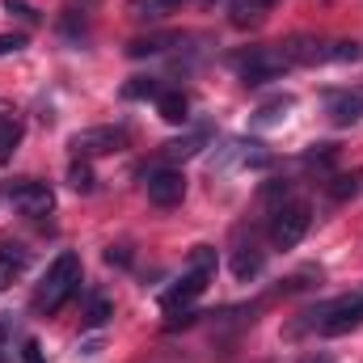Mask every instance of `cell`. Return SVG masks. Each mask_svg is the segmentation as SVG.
Here are the masks:
<instances>
[{"label":"cell","instance_id":"cell-1","mask_svg":"<svg viewBox=\"0 0 363 363\" xmlns=\"http://www.w3.org/2000/svg\"><path fill=\"white\" fill-rule=\"evenodd\" d=\"M216 267H220V262H216V250H211V245H194V250H190V262H186V271H182V279L161 296V308H165L169 317H178L182 308H190V304L207 291V283L216 279Z\"/></svg>","mask_w":363,"mask_h":363},{"label":"cell","instance_id":"cell-2","mask_svg":"<svg viewBox=\"0 0 363 363\" xmlns=\"http://www.w3.org/2000/svg\"><path fill=\"white\" fill-rule=\"evenodd\" d=\"M77 287H81V258L72 254V250H64L51 267H47V274H43V283H38V291H34V308L38 313H60L72 296H77Z\"/></svg>","mask_w":363,"mask_h":363},{"label":"cell","instance_id":"cell-3","mask_svg":"<svg viewBox=\"0 0 363 363\" xmlns=\"http://www.w3.org/2000/svg\"><path fill=\"white\" fill-rule=\"evenodd\" d=\"M313 224V203L308 199H283L271 211V245L274 250H296Z\"/></svg>","mask_w":363,"mask_h":363},{"label":"cell","instance_id":"cell-4","mask_svg":"<svg viewBox=\"0 0 363 363\" xmlns=\"http://www.w3.org/2000/svg\"><path fill=\"white\" fill-rule=\"evenodd\" d=\"M308 325L321 330L325 338H338V334H351L363 325V291H351V296H338L330 304H321L317 313H308Z\"/></svg>","mask_w":363,"mask_h":363},{"label":"cell","instance_id":"cell-5","mask_svg":"<svg viewBox=\"0 0 363 363\" xmlns=\"http://www.w3.org/2000/svg\"><path fill=\"white\" fill-rule=\"evenodd\" d=\"M131 144V131L123 123H106V127H85L72 135V152L77 157H110V152H123Z\"/></svg>","mask_w":363,"mask_h":363},{"label":"cell","instance_id":"cell-6","mask_svg":"<svg viewBox=\"0 0 363 363\" xmlns=\"http://www.w3.org/2000/svg\"><path fill=\"white\" fill-rule=\"evenodd\" d=\"M287 68H291V64H287V60H283V51H274V47H258V51H250L245 60H237V72H241V81H245V85H267V81H279Z\"/></svg>","mask_w":363,"mask_h":363},{"label":"cell","instance_id":"cell-7","mask_svg":"<svg viewBox=\"0 0 363 363\" xmlns=\"http://www.w3.org/2000/svg\"><path fill=\"white\" fill-rule=\"evenodd\" d=\"M144 190H148V203H157V207H178L182 199H186V174L174 169V165H161V169L148 174Z\"/></svg>","mask_w":363,"mask_h":363},{"label":"cell","instance_id":"cell-8","mask_svg":"<svg viewBox=\"0 0 363 363\" xmlns=\"http://www.w3.org/2000/svg\"><path fill=\"white\" fill-rule=\"evenodd\" d=\"M9 199L21 216H47L55 207V194L47 182H17V186H9Z\"/></svg>","mask_w":363,"mask_h":363},{"label":"cell","instance_id":"cell-9","mask_svg":"<svg viewBox=\"0 0 363 363\" xmlns=\"http://www.w3.org/2000/svg\"><path fill=\"white\" fill-rule=\"evenodd\" d=\"M279 51H283L287 64H325L330 60V43H317V38H304V34L300 38H287Z\"/></svg>","mask_w":363,"mask_h":363},{"label":"cell","instance_id":"cell-10","mask_svg":"<svg viewBox=\"0 0 363 363\" xmlns=\"http://www.w3.org/2000/svg\"><path fill=\"white\" fill-rule=\"evenodd\" d=\"M325 110H330V118H334L338 127H351V123L363 118V93H330Z\"/></svg>","mask_w":363,"mask_h":363},{"label":"cell","instance_id":"cell-11","mask_svg":"<svg viewBox=\"0 0 363 363\" xmlns=\"http://www.w3.org/2000/svg\"><path fill=\"white\" fill-rule=\"evenodd\" d=\"M262 262H267V254L250 241V245H237V254H233V274L241 279V283H250V279H258L262 274Z\"/></svg>","mask_w":363,"mask_h":363},{"label":"cell","instance_id":"cell-12","mask_svg":"<svg viewBox=\"0 0 363 363\" xmlns=\"http://www.w3.org/2000/svg\"><path fill=\"white\" fill-rule=\"evenodd\" d=\"M157 114L165 118V123H186V114H190V97L182 89H161L157 93Z\"/></svg>","mask_w":363,"mask_h":363},{"label":"cell","instance_id":"cell-13","mask_svg":"<svg viewBox=\"0 0 363 363\" xmlns=\"http://www.w3.org/2000/svg\"><path fill=\"white\" fill-rule=\"evenodd\" d=\"M207 140H211V127H194L190 135H182V140H169V144H165V157H169V161H186V157H194Z\"/></svg>","mask_w":363,"mask_h":363},{"label":"cell","instance_id":"cell-14","mask_svg":"<svg viewBox=\"0 0 363 363\" xmlns=\"http://www.w3.org/2000/svg\"><path fill=\"white\" fill-rule=\"evenodd\" d=\"M274 0H228V13H233V26H258L267 17Z\"/></svg>","mask_w":363,"mask_h":363},{"label":"cell","instance_id":"cell-15","mask_svg":"<svg viewBox=\"0 0 363 363\" xmlns=\"http://www.w3.org/2000/svg\"><path fill=\"white\" fill-rule=\"evenodd\" d=\"M178 0H127V13L135 21H161L165 13H174Z\"/></svg>","mask_w":363,"mask_h":363},{"label":"cell","instance_id":"cell-16","mask_svg":"<svg viewBox=\"0 0 363 363\" xmlns=\"http://www.w3.org/2000/svg\"><path fill=\"white\" fill-rule=\"evenodd\" d=\"M17 144H21V123H17L13 114H0V165L13 161Z\"/></svg>","mask_w":363,"mask_h":363},{"label":"cell","instance_id":"cell-17","mask_svg":"<svg viewBox=\"0 0 363 363\" xmlns=\"http://www.w3.org/2000/svg\"><path fill=\"white\" fill-rule=\"evenodd\" d=\"M178 43V34H152V38H135L131 47H127V55L131 60H144V55H161L165 47H174Z\"/></svg>","mask_w":363,"mask_h":363},{"label":"cell","instance_id":"cell-18","mask_svg":"<svg viewBox=\"0 0 363 363\" xmlns=\"http://www.w3.org/2000/svg\"><path fill=\"white\" fill-rule=\"evenodd\" d=\"M363 186V169H355V174H338V178L330 182V199L334 203H347V199H355Z\"/></svg>","mask_w":363,"mask_h":363},{"label":"cell","instance_id":"cell-19","mask_svg":"<svg viewBox=\"0 0 363 363\" xmlns=\"http://www.w3.org/2000/svg\"><path fill=\"white\" fill-rule=\"evenodd\" d=\"M60 34H64V38H72V43H85V34H89L85 9H68V13L60 17Z\"/></svg>","mask_w":363,"mask_h":363},{"label":"cell","instance_id":"cell-20","mask_svg":"<svg viewBox=\"0 0 363 363\" xmlns=\"http://www.w3.org/2000/svg\"><path fill=\"white\" fill-rule=\"evenodd\" d=\"M68 186H72L77 194H89L93 186H97V182H93V169H89V161H85V157H77V161L68 165Z\"/></svg>","mask_w":363,"mask_h":363},{"label":"cell","instance_id":"cell-21","mask_svg":"<svg viewBox=\"0 0 363 363\" xmlns=\"http://www.w3.org/2000/svg\"><path fill=\"white\" fill-rule=\"evenodd\" d=\"M30 262V250L21 245V241H0V267H9V271H21Z\"/></svg>","mask_w":363,"mask_h":363},{"label":"cell","instance_id":"cell-22","mask_svg":"<svg viewBox=\"0 0 363 363\" xmlns=\"http://www.w3.org/2000/svg\"><path fill=\"white\" fill-rule=\"evenodd\" d=\"M110 317H114V304H110L106 296H93L89 308H85V325H89V330H101Z\"/></svg>","mask_w":363,"mask_h":363},{"label":"cell","instance_id":"cell-23","mask_svg":"<svg viewBox=\"0 0 363 363\" xmlns=\"http://www.w3.org/2000/svg\"><path fill=\"white\" fill-rule=\"evenodd\" d=\"M334 161H338V148H334V144H313V148L304 152V165H308V169H330Z\"/></svg>","mask_w":363,"mask_h":363},{"label":"cell","instance_id":"cell-24","mask_svg":"<svg viewBox=\"0 0 363 363\" xmlns=\"http://www.w3.org/2000/svg\"><path fill=\"white\" fill-rule=\"evenodd\" d=\"M161 85H157V77H131L127 85H123V97H131V101H140V97H157Z\"/></svg>","mask_w":363,"mask_h":363},{"label":"cell","instance_id":"cell-25","mask_svg":"<svg viewBox=\"0 0 363 363\" xmlns=\"http://www.w3.org/2000/svg\"><path fill=\"white\" fill-rule=\"evenodd\" d=\"M283 110H291V97H279V101H267L258 114H254V123L258 127H271V123H279L283 118Z\"/></svg>","mask_w":363,"mask_h":363},{"label":"cell","instance_id":"cell-26","mask_svg":"<svg viewBox=\"0 0 363 363\" xmlns=\"http://www.w3.org/2000/svg\"><path fill=\"white\" fill-rule=\"evenodd\" d=\"M330 60H338V64H355V60H363V47L359 43H330Z\"/></svg>","mask_w":363,"mask_h":363},{"label":"cell","instance_id":"cell-27","mask_svg":"<svg viewBox=\"0 0 363 363\" xmlns=\"http://www.w3.org/2000/svg\"><path fill=\"white\" fill-rule=\"evenodd\" d=\"M4 9H9L13 17H21L26 26H38V9H30L26 0H4Z\"/></svg>","mask_w":363,"mask_h":363},{"label":"cell","instance_id":"cell-28","mask_svg":"<svg viewBox=\"0 0 363 363\" xmlns=\"http://www.w3.org/2000/svg\"><path fill=\"white\" fill-rule=\"evenodd\" d=\"M26 47V34H0V60L4 55H17Z\"/></svg>","mask_w":363,"mask_h":363},{"label":"cell","instance_id":"cell-29","mask_svg":"<svg viewBox=\"0 0 363 363\" xmlns=\"http://www.w3.org/2000/svg\"><path fill=\"white\" fill-rule=\"evenodd\" d=\"M21 359L26 363H43V347H38L34 338H26V342H21Z\"/></svg>","mask_w":363,"mask_h":363},{"label":"cell","instance_id":"cell-30","mask_svg":"<svg viewBox=\"0 0 363 363\" xmlns=\"http://www.w3.org/2000/svg\"><path fill=\"white\" fill-rule=\"evenodd\" d=\"M106 262H110V267H114V262H118V267H127V262H131V254L118 245V250H106Z\"/></svg>","mask_w":363,"mask_h":363},{"label":"cell","instance_id":"cell-31","mask_svg":"<svg viewBox=\"0 0 363 363\" xmlns=\"http://www.w3.org/2000/svg\"><path fill=\"white\" fill-rule=\"evenodd\" d=\"M300 363H330V355H308V359H300Z\"/></svg>","mask_w":363,"mask_h":363},{"label":"cell","instance_id":"cell-32","mask_svg":"<svg viewBox=\"0 0 363 363\" xmlns=\"http://www.w3.org/2000/svg\"><path fill=\"white\" fill-rule=\"evenodd\" d=\"M0 351H4V325H0Z\"/></svg>","mask_w":363,"mask_h":363}]
</instances>
